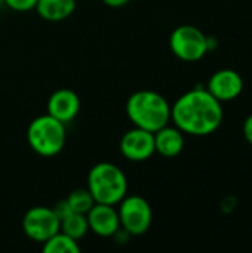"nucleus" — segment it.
<instances>
[{"label":"nucleus","instance_id":"f257e3e1","mask_svg":"<svg viewBox=\"0 0 252 253\" xmlns=\"http://www.w3.org/2000/svg\"><path fill=\"white\" fill-rule=\"evenodd\" d=\"M223 119V104L206 87H195L171 105V120L187 135L208 136L220 129Z\"/></svg>","mask_w":252,"mask_h":253},{"label":"nucleus","instance_id":"f03ea898","mask_svg":"<svg viewBox=\"0 0 252 253\" xmlns=\"http://www.w3.org/2000/svg\"><path fill=\"white\" fill-rule=\"evenodd\" d=\"M126 114L134 126L154 133L171 122V105L154 90H137L126 101Z\"/></svg>","mask_w":252,"mask_h":253},{"label":"nucleus","instance_id":"7ed1b4c3","mask_svg":"<svg viewBox=\"0 0 252 253\" xmlns=\"http://www.w3.org/2000/svg\"><path fill=\"white\" fill-rule=\"evenodd\" d=\"M95 203L116 206L128 194V179L114 163L101 162L88 173V187Z\"/></svg>","mask_w":252,"mask_h":253},{"label":"nucleus","instance_id":"20e7f679","mask_svg":"<svg viewBox=\"0 0 252 253\" xmlns=\"http://www.w3.org/2000/svg\"><path fill=\"white\" fill-rule=\"evenodd\" d=\"M65 123L59 122L50 114L36 117L27 127L28 145L42 157H53L61 153L65 145Z\"/></svg>","mask_w":252,"mask_h":253},{"label":"nucleus","instance_id":"39448f33","mask_svg":"<svg viewBox=\"0 0 252 253\" xmlns=\"http://www.w3.org/2000/svg\"><path fill=\"white\" fill-rule=\"evenodd\" d=\"M169 47L178 59L196 62L209 52L208 36L195 25H180L171 33Z\"/></svg>","mask_w":252,"mask_h":253},{"label":"nucleus","instance_id":"423d86ee","mask_svg":"<svg viewBox=\"0 0 252 253\" xmlns=\"http://www.w3.org/2000/svg\"><path fill=\"white\" fill-rule=\"evenodd\" d=\"M119 219L120 227L126 230L131 236H143L150 230L153 221V211L150 203L138 196H125L119 203Z\"/></svg>","mask_w":252,"mask_h":253},{"label":"nucleus","instance_id":"0eeeda50","mask_svg":"<svg viewBox=\"0 0 252 253\" xmlns=\"http://www.w3.org/2000/svg\"><path fill=\"white\" fill-rule=\"evenodd\" d=\"M61 221L52 208L34 206L28 209L22 218V230L25 236L37 243H45L49 237L59 231Z\"/></svg>","mask_w":252,"mask_h":253},{"label":"nucleus","instance_id":"6e6552de","mask_svg":"<svg viewBox=\"0 0 252 253\" xmlns=\"http://www.w3.org/2000/svg\"><path fill=\"white\" fill-rule=\"evenodd\" d=\"M119 150L129 162H146L156 153L154 133L134 126L122 136Z\"/></svg>","mask_w":252,"mask_h":253},{"label":"nucleus","instance_id":"1a4fd4ad","mask_svg":"<svg viewBox=\"0 0 252 253\" xmlns=\"http://www.w3.org/2000/svg\"><path fill=\"white\" fill-rule=\"evenodd\" d=\"M206 90L221 104L230 102V101H235L242 93L244 79L235 70H230V68L218 70L211 76L206 84Z\"/></svg>","mask_w":252,"mask_h":253},{"label":"nucleus","instance_id":"9d476101","mask_svg":"<svg viewBox=\"0 0 252 253\" xmlns=\"http://www.w3.org/2000/svg\"><path fill=\"white\" fill-rule=\"evenodd\" d=\"M89 231L100 237H113L120 228L119 212L111 205L95 203L86 213Z\"/></svg>","mask_w":252,"mask_h":253},{"label":"nucleus","instance_id":"9b49d317","mask_svg":"<svg viewBox=\"0 0 252 253\" xmlns=\"http://www.w3.org/2000/svg\"><path fill=\"white\" fill-rule=\"evenodd\" d=\"M80 111V98L71 89L62 87L55 90L48 99V114L62 123H68L77 117Z\"/></svg>","mask_w":252,"mask_h":253},{"label":"nucleus","instance_id":"f8f14e48","mask_svg":"<svg viewBox=\"0 0 252 253\" xmlns=\"http://www.w3.org/2000/svg\"><path fill=\"white\" fill-rule=\"evenodd\" d=\"M156 153L163 157H177L184 150V133L177 126H163L154 132Z\"/></svg>","mask_w":252,"mask_h":253},{"label":"nucleus","instance_id":"ddd939ff","mask_svg":"<svg viewBox=\"0 0 252 253\" xmlns=\"http://www.w3.org/2000/svg\"><path fill=\"white\" fill-rule=\"evenodd\" d=\"M76 4L77 0H37L36 10L45 21L59 22L73 15Z\"/></svg>","mask_w":252,"mask_h":253},{"label":"nucleus","instance_id":"4468645a","mask_svg":"<svg viewBox=\"0 0 252 253\" xmlns=\"http://www.w3.org/2000/svg\"><path fill=\"white\" fill-rule=\"evenodd\" d=\"M59 231H62L64 234L70 236L74 240H80L83 239L88 231H89V225H88V218L83 213H77V212H71L68 216H65L61 221V227Z\"/></svg>","mask_w":252,"mask_h":253},{"label":"nucleus","instance_id":"2eb2a0df","mask_svg":"<svg viewBox=\"0 0 252 253\" xmlns=\"http://www.w3.org/2000/svg\"><path fill=\"white\" fill-rule=\"evenodd\" d=\"M45 253H79L80 246L79 242L71 239L70 236L64 234L62 231L55 233L43 243Z\"/></svg>","mask_w":252,"mask_h":253},{"label":"nucleus","instance_id":"dca6fc26","mask_svg":"<svg viewBox=\"0 0 252 253\" xmlns=\"http://www.w3.org/2000/svg\"><path fill=\"white\" fill-rule=\"evenodd\" d=\"M65 200L70 205L73 212L83 213V215H86L91 211V208L95 205V200L91 196L88 188H77V190L71 191Z\"/></svg>","mask_w":252,"mask_h":253},{"label":"nucleus","instance_id":"f3484780","mask_svg":"<svg viewBox=\"0 0 252 253\" xmlns=\"http://www.w3.org/2000/svg\"><path fill=\"white\" fill-rule=\"evenodd\" d=\"M37 0H4V6L15 12H28L36 9Z\"/></svg>","mask_w":252,"mask_h":253},{"label":"nucleus","instance_id":"a211bd4d","mask_svg":"<svg viewBox=\"0 0 252 253\" xmlns=\"http://www.w3.org/2000/svg\"><path fill=\"white\" fill-rule=\"evenodd\" d=\"M53 212L56 213V216H58V219L59 221H62L65 216H68L73 211H71V208H70V205L67 203V200H61V202H58L53 208Z\"/></svg>","mask_w":252,"mask_h":253},{"label":"nucleus","instance_id":"6ab92c4d","mask_svg":"<svg viewBox=\"0 0 252 253\" xmlns=\"http://www.w3.org/2000/svg\"><path fill=\"white\" fill-rule=\"evenodd\" d=\"M242 129H244V136H245V139L252 145V114L245 119L244 127H242Z\"/></svg>","mask_w":252,"mask_h":253},{"label":"nucleus","instance_id":"aec40b11","mask_svg":"<svg viewBox=\"0 0 252 253\" xmlns=\"http://www.w3.org/2000/svg\"><path fill=\"white\" fill-rule=\"evenodd\" d=\"M104 4L110 6V7H122L125 4H128L131 0H102Z\"/></svg>","mask_w":252,"mask_h":253},{"label":"nucleus","instance_id":"412c9836","mask_svg":"<svg viewBox=\"0 0 252 253\" xmlns=\"http://www.w3.org/2000/svg\"><path fill=\"white\" fill-rule=\"evenodd\" d=\"M4 7V0H0V9Z\"/></svg>","mask_w":252,"mask_h":253}]
</instances>
